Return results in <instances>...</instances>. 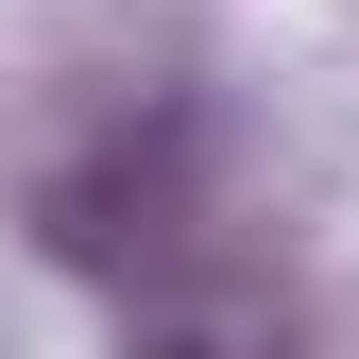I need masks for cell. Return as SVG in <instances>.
Returning <instances> with one entry per match:
<instances>
[{"label":"cell","mask_w":359,"mask_h":359,"mask_svg":"<svg viewBox=\"0 0 359 359\" xmlns=\"http://www.w3.org/2000/svg\"><path fill=\"white\" fill-rule=\"evenodd\" d=\"M34 240L103 291H154V274H205V120L189 103H137L103 120L52 189H34Z\"/></svg>","instance_id":"1"},{"label":"cell","mask_w":359,"mask_h":359,"mask_svg":"<svg viewBox=\"0 0 359 359\" xmlns=\"http://www.w3.org/2000/svg\"><path fill=\"white\" fill-rule=\"evenodd\" d=\"M120 359H308V325L274 291H240V274H154L137 325H120Z\"/></svg>","instance_id":"2"}]
</instances>
